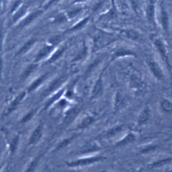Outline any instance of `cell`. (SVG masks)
<instances>
[{
    "label": "cell",
    "mask_w": 172,
    "mask_h": 172,
    "mask_svg": "<svg viewBox=\"0 0 172 172\" xmlns=\"http://www.w3.org/2000/svg\"><path fill=\"white\" fill-rule=\"evenodd\" d=\"M160 106L163 112L166 113H172V101L168 99L162 98L160 101Z\"/></svg>",
    "instance_id": "cell-21"
},
{
    "label": "cell",
    "mask_w": 172,
    "mask_h": 172,
    "mask_svg": "<svg viewBox=\"0 0 172 172\" xmlns=\"http://www.w3.org/2000/svg\"><path fill=\"white\" fill-rule=\"evenodd\" d=\"M35 41H36V39H30V40L28 41L27 43H26L24 44V45L21 48V49L18 51V52H17V55L23 54H25V53H26L27 51H28L30 48H31L32 46L34 44Z\"/></svg>",
    "instance_id": "cell-30"
},
{
    "label": "cell",
    "mask_w": 172,
    "mask_h": 172,
    "mask_svg": "<svg viewBox=\"0 0 172 172\" xmlns=\"http://www.w3.org/2000/svg\"><path fill=\"white\" fill-rule=\"evenodd\" d=\"M67 105V101L65 99H61V101H59V102L58 103V105L61 108H63L66 107V105Z\"/></svg>",
    "instance_id": "cell-41"
},
{
    "label": "cell",
    "mask_w": 172,
    "mask_h": 172,
    "mask_svg": "<svg viewBox=\"0 0 172 172\" xmlns=\"http://www.w3.org/2000/svg\"><path fill=\"white\" fill-rule=\"evenodd\" d=\"M83 9L81 8H76L75 9V10H73L71 11H70L67 13V16L71 18H74L75 16H76L77 14H79V13H80L82 11Z\"/></svg>",
    "instance_id": "cell-37"
},
{
    "label": "cell",
    "mask_w": 172,
    "mask_h": 172,
    "mask_svg": "<svg viewBox=\"0 0 172 172\" xmlns=\"http://www.w3.org/2000/svg\"><path fill=\"white\" fill-rule=\"evenodd\" d=\"M87 0H74L73 3H82V2H87Z\"/></svg>",
    "instance_id": "cell-44"
},
{
    "label": "cell",
    "mask_w": 172,
    "mask_h": 172,
    "mask_svg": "<svg viewBox=\"0 0 172 172\" xmlns=\"http://www.w3.org/2000/svg\"><path fill=\"white\" fill-rule=\"evenodd\" d=\"M136 139V135L133 132H129L128 133L123 137L118 140L115 143V147H121L127 146L131 143L135 142Z\"/></svg>",
    "instance_id": "cell-13"
},
{
    "label": "cell",
    "mask_w": 172,
    "mask_h": 172,
    "mask_svg": "<svg viewBox=\"0 0 172 172\" xmlns=\"http://www.w3.org/2000/svg\"><path fill=\"white\" fill-rule=\"evenodd\" d=\"M2 1V0H0V2H1Z\"/></svg>",
    "instance_id": "cell-48"
},
{
    "label": "cell",
    "mask_w": 172,
    "mask_h": 172,
    "mask_svg": "<svg viewBox=\"0 0 172 172\" xmlns=\"http://www.w3.org/2000/svg\"><path fill=\"white\" fill-rule=\"evenodd\" d=\"M172 162V157H165L161 158L160 159H157L151 162V164H149V168H159L164 165L170 164Z\"/></svg>",
    "instance_id": "cell-19"
},
{
    "label": "cell",
    "mask_w": 172,
    "mask_h": 172,
    "mask_svg": "<svg viewBox=\"0 0 172 172\" xmlns=\"http://www.w3.org/2000/svg\"><path fill=\"white\" fill-rule=\"evenodd\" d=\"M118 37L113 33L104 31L102 30L96 29L95 33L92 34V46L91 54H94L104 48L108 47L110 44L116 42Z\"/></svg>",
    "instance_id": "cell-1"
},
{
    "label": "cell",
    "mask_w": 172,
    "mask_h": 172,
    "mask_svg": "<svg viewBox=\"0 0 172 172\" xmlns=\"http://www.w3.org/2000/svg\"><path fill=\"white\" fill-rule=\"evenodd\" d=\"M18 143H19V136H16L14 138H13L12 142L10 144V150L12 153H14L16 151V150L17 147V145H18Z\"/></svg>",
    "instance_id": "cell-35"
},
{
    "label": "cell",
    "mask_w": 172,
    "mask_h": 172,
    "mask_svg": "<svg viewBox=\"0 0 172 172\" xmlns=\"http://www.w3.org/2000/svg\"><path fill=\"white\" fill-rule=\"evenodd\" d=\"M129 1L133 12L138 14L140 7V0H129Z\"/></svg>",
    "instance_id": "cell-34"
},
{
    "label": "cell",
    "mask_w": 172,
    "mask_h": 172,
    "mask_svg": "<svg viewBox=\"0 0 172 172\" xmlns=\"http://www.w3.org/2000/svg\"><path fill=\"white\" fill-rule=\"evenodd\" d=\"M105 159L106 157L102 155L86 156L70 161L67 164V165L70 167H85L102 162Z\"/></svg>",
    "instance_id": "cell-2"
},
{
    "label": "cell",
    "mask_w": 172,
    "mask_h": 172,
    "mask_svg": "<svg viewBox=\"0 0 172 172\" xmlns=\"http://www.w3.org/2000/svg\"><path fill=\"white\" fill-rule=\"evenodd\" d=\"M40 159H41V156H38V157L35 158L34 159L31 163H30V164L29 165L27 169L26 170L25 172H34L35 169H36V168H37V167L38 165Z\"/></svg>",
    "instance_id": "cell-32"
},
{
    "label": "cell",
    "mask_w": 172,
    "mask_h": 172,
    "mask_svg": "<svg viewBox=\"0 0 172 172\" xmlns=\"http://www.w3.org/2000/svg\"><path fill=\"white\" fill-rule=\"evenodd\" d=\"M26 92H22V93H20L14 101H12V103L10 105V107H9L7 109V113H10L13 111H14V110L17 108V107L18 106V105L20 103L21 101L24 99V98L26 96Z\"/></svg>",
    "instance_id": "cell-23"
},
{
    "label": "cell",
    "mask_w": 172,
    "mask_h": 172,
    "mask_svg": "<svg viewBox=\"0 0 172 172\" xmlns=\"http://www.w3.org/2000/svg\"><path fill=\"white\" fill-rule=\"evenodd\" d=\"M59 1H60V0H50V1L48 2L46 4V5L45 6V9H47V8H48L49 7H51L53 3H55L58 2H59Z\"/></svg>",
    "instance_id": "cell-42"
},
{
    "label": "cell",
    "mask_w": 172,
    "mask_h": 172,
    "mask_svg": "<svg viewBox=\"0 0 172 172\" xmlns=\"http://www.w3.org/2000/svg\"><path fill=\"white\" fill-rule=\"evenodd\" d=\"M124 128L125 126L123 124H118L116 126H114L104 131L100 135V137L103 138H109L114 137V136H115L116 134L124 130Z\"/></svg>",
    "instance_id": "cell-15"
},
{
    "label": "cell",
    "mask_w": 172,
    "mask_h": 172,
    "mask_svg": "<svg viewBox=\"0 0 172 172\" xmlns=\"http://www.w3.org/2000/svg\"><path fill=\"white\" fill-rule=\"evenodd\" d=\"M52 49H53V45H46L42 47L37 54L36 58H35V61H38L42 60L43 57H45L47 54H49Z\"/></svg>",
    "instance_id": "cell-25"
},
{
    "label": "cell",
    "mask_w": 172,
    "mask_h": 172,
    "mask_svg": "<svg viewBox=\"0 0 172 172\" xmlns=\"http://www.w3.org/2000/svg\"><path fill=\"white\" fill-rule=\"evenodd\" d=\"M64 91H65V90H64V89L61 90V91H60L59 92H57V94H55L53 96H52V98H51L49 101H48V103H47V105H46V107H45V108H48V107L51 106V105L52 103H55V101H57L58 100V99H59V98H60L61 96H62V95L63 94Z\"/></svg>",
    "instance_id": "cell-33"
},
{
    "label": "cell",
    "mask_w": 172,
    "mask_h": 172,
    "mask_svg": "<svg viewBox=\"0 0 172 172\" xmlns=\"http://www.w3.org/2000/svg\"><path fill=\"white\" fill-rule=\"evenodd\" d=\"M0 154H1V149H0Z\"/></svg>",
    "instance_id": "cell-47"
},
{
    "label": "cell",
    "mask_w": 172,
    "mask_h": 172,
    "mask_svg": "<svg viewBox=\"0 0 172 172\" xmlns=\"http://www.w3.org/2000/svg\"><path fill=\"white\" fill-rule=\"evenodd\" d=\"M150 117V109L149 107H145L141 110L136 119V123L139 126H142L148 122Z\"/></svg>",
    "instance_id": "cell-17"
},
{
    "label": "cell",
    "mask_w": 172,
    "mask_h": 172,
    "mask_svg": "<svg viewBox=\"0 0 172 172\" xmlns=\"http://www.w3.org/2000/svg\"><path fill=\"white\" fill-rule=\"evenodd\" d=\"M2 30L0 29V43L2 42Z\"/></svg>",
    "instance_id": "cell-46"
},
{
    "label": "cell",
    "mask_w": 172,
    "mask_h": 172,
    "mask_svg": "<svg viewBox=\"0 0 172 172\" xmlns=\"http://www.w3.org/2000/svg\"><path fill=\"white\" fill-rule=\"evenodd\" d=\"M61 39H62L61 35H57V36H55L54 37L51 38L49 41L52 44V45H56V44H57V43H59L61 41Z\"/></svg>",
    "instance_id": "cell-39"
},
{
    "label": "cell",
    "mask_w": 172,
    "mask_h": 172,
    "mask_svg": "<svg viewBox=\"0 0 172 172\" xmlns=\"http://www.w3.org/2000/svg\"><path fill=\"white\" fill-rule=\"evenodd\" d=\"M127 104V99L125 95L120 91H116L113 98V111L117 113L124 109Z\"/></svg>",
    "instance_id": "cell-5"
},
{
    "label": "cell",
    "mask_w": 172,
    "mask_h": 172,
    "mask_svg": "<svg viewBox=\"0 0 172 172\" xmlns=\"http://www.w3.org/2000/svg\"><path fill=\"white\" fill-rule=\"evenodd\" d=\"M119 34L122 37H124L130 40L134 41H139L142 38L140 33L133 29H123L119 30Z\"/></svg>",
    "instance_id": "cell-11"
},
{
    "label": "cell",
    "mask_w": 172,
    "mask_h": 172,
    "mask_svg": "<svg viewBox=\"0 0 172 172\" xmlns=\"http://www.w3.org/2000/svg\"><path fill=\"white\" fill-rule=\"evenodd\" d=\"M151 40L153 44L154 47H155L156 50L160 54L161 59L165 61V63L167 65H170L169 62V54L168 51H167V48L165 45L164 40L158 35L153 34L151 36Z\"/></svg>",
    "instance_id": "cell-3"
},
{
    "label": "cell",
    "mask_w": 172,
    "mask_h": 172,
    "mask_svg": "<svg viewBox=\"0 0 172 172\" xmlns=\"http://www.w3.org/2000/svg\"><path fill=\"white\" fill-rule=\"evenodd\" d=\"M42 12H43L42 10L35 11L34 12L32 13V14H30L25 20H24L22 23L20 24V26H21V27H24V26L28 25L29 24L31 23L32 21H34L35 19H36L37 17H38L40 15H41L42 14Z\"/></svg>",
    "instance_id": "cell-24"
},
{
    "label": "cell",
    "mask_w": 172,
    "mask_h": 172,
    "mask_svg": "<svg viewBox=\"0 0 172 172\" xmlns=\"http://www.w3.org/2000/svg\"><path fill=\"white\" fill-rule=\"evenodd\" d=\"M26 10V8L25 7H23L22 8H21L20 10L18 12H17L16 13V14H15V16H14V18H13V21L16 22V21H17V20H18L22 16H23Z\"/></svg>",
    "instance_id": "cell-38"
},
{
    "label": "cell",
    "mask_w": 172,
    "mask_h": 172,
    "mask_svg": "<svg viewBox=\"0 0 172 172\" xmlns=\"http://www.w3.org/2000/svg\"><path fill=\"white\" fill-rule=\"evenodd\" d=\"M37 68V64H30L28 66V67L25 69V70L24 71V72L22 73V74L21 75L20 80L22 81L26 80V79L27 78L30 76V75L35 70H36Z\"/></svg>",
    "instance_id": "cell-26"
},
{
    "label": "cell",
    "mask_w": 172,
    "mask_h": 172,
    "mask_svg": "<svg viewBox=\"0 0 172 172\" xmlns=\"http://www.w3.org/2000/svg\"><path fill=\"white\" fill-rule=\"evenodd\" d=\"M87 54H88V47L87 45H86V43H84V45H83L81 50L79 51V54L76 56V57H75L73 61H77L84 60L87 57Z\"/></svg>",
    "instance_id": "cell-27"
},
{
    "label": "cell",
    "mask_w": 172,
    "mask_h": 172,
    "mask_svg": "<svg viewBox=\"0 0 172 172\" xmlns=\"http://www.w3.org/2000/svg\"><path fill=\"white\" fill-rule=\"evenodd\" d=\"M106 68H105V69L103 70V71L99 74V76H98V78L96 79V81L94 83L93 87H92L91 91V93H90V100L91 101L95 100L97 98H98L99 96L102 93L103 90H104L103 73L104 72V70L106 69Z\"/></svg>",
    "instance_id": "cell-4"
},
{
    "label": "cell",
    "mask_w": 172,
    "mask_h": 172,
    "mask_svg": "<svg viewBox=\"0 0 172 172\" xmlns=\"http://www.w3.org/2000/svg\"><path fill=\"white\" fill-rule=\"evenodd\" d=\"M42 132H43V127L42 124H40L37 127V128L34 130L31 136H30L29 140V144L31 145L37 144L39 141V140L42 137Z\"/></svg>",
    "instance_id": "cell-18"
},
{
    "label": "cell",
    "mask_w": 172,
    "mask_h": 172,
    "mask_svg": "<svg viewBox=\"0 0 172 172\" xmlns=\"http://www.w3.org/2000/svg\"><path fill=\"white\" fill-rule=\"evenodd\" d=\"M66 49H67V47L65 46H63L61 48H60L59 50H57L55 54L52 55V57L50 58V60L48 61V63H52L55 61L56 60H58L59 57H61V56L63 55V54H64V52L65 51Z\"/></svg>",
    "instance_id": "cell-29"
},
{
    "label": "cell",
    "mask_w": 172,
    "mask_h": 172,
    "mask_svg": "<svg viewBox=\"0 0 172 172\" xmlns=\"http://www.w3.org/2000/svg\"><path fill=\"white\" fill-rule=\"evenodd\" d=\"M67 78H68L67 75H63V76H61L60 77H58L57 78L55 79V80L51 83V85L46 89V91L44 92L42 95L47 96L48 94H50L51 92H53L57 89H58L60 86L62 85V84L63 82H65L67 80Z\"/></svg>",
    "instance_id": "cell-12"
},
{
    "label": "cell",
    "mask_w": 172,
    "mask_h": 172,
    "mask_svg": "<svg viewBox=\"0 0 172 172\" xmlns=\"http://www.w3.org/2000/svg\"><path fill=\"white\" fill-rule=\"evenodd\" d=\"M47 76H48V74H44V75H42L41 76H40L38 79H37V80L35 81L32 84V85L30 86L29 89H28V92H32V91H34L35 89H36L37 88H38L40 85H41L42 82L47 78Z\"/></svg>",
    "instance_id": "cell-28"
},
{
    "label": "cell",
    "mask_w": 172,
    "mask_h": 172,
    "mask_svg": "<svg viewBox=\"0 0 172 172\" xmlns=\"http://www.w3.org/2000/svg\"><path fill=\"white\" fill-rule=\"evenodd\" d=\"M160 20L164 32H165L166 34H168L170 30V16L164 6L162 3L160 6Z\"/></svg>",
    "instance_id": "cell-9"
},
{
    "label": "cell",
    "mask_w": 172,
    "mask_h": 172,
    "mask_svg": "<svg viewBox=\"0 0 172 172\" xmlns=\"http://www.w3.org/2000/svg\"><path fill=\"white\" fill-rule=\"evenodd\" d=\"M129 86L130 89L136 93L142 92L145 88V85L143 79L139 75L135 74H133L130 76Z\"/></svg>",
    "instance_id": "cell-6"
},
{
    "label": "cell",
    "mask_w": 172,
    "mask_h": 172,
    "mask_svg": "<svg viewBox=\"0 0 172 172\" xmlns=\"http://www.w3.org/2000/svg\"><path fill=\"white\" fill-rule=\"evenodd\" d=\"M20 0H17V2H16L14 4V5H13L10 12H14V11L16 10V8L17 7V6H19V5H20Z\"/></svg>",
    "instance_id": "cell-43"
},
{
    "label": "cell",
    "mask_w": 172,
    "mask_h": 172,
    "mask_svg": "<svg viewBox=\"0 0 172 172\" xmlns=\"http://www.w3.org/2000/svg\"><path fill=\"white\" fill-rule=\"evenodd\" d=\"M125 57H136L135 53L130 49L125 47H119L114 50L110 57V62Z\"/></svg>",
    "instance_id": "cell-7"
},
{
    "label": "cell",
    "mask_w": 172,
    "mask_h": 172,
    "mask_svg": "<svg viewBox=\"0 0 172 172\" xmlns=\"http://www.w3.org/2000/svg\"><path fill=\"white\" fill-rule=\"evenodd\" d=\"M65 20H66L65 16L62 15V14L57 16V17L55 18V23H63V22L65 21Z\"/></svg>",
    "instance_id": "cell-40"
},
{
    "label": "cell",
    "mask_w": 172,
    "mask_h": 172,
    "mask_svg": "<svg viewBox=\"0 0 172 172\" xmlns=\"http://www.w3.org/2000/svg\"><path fill=\"white\" fill-rule=\"evenodd\" d=\"M90 19H91V16H87L85 17L84 18L79 20L77 24H76L74 26H73L71 28L69 29L68 30V31L74 32V31H77V30H81V29L84 27V26H86V24L88 23V22L90 20Z\"/></svg>",
    "instance_id": "cell-22"
},
{
    "label": "cell",
    "mask_w": 172,
    "mask_h": 172,
    "mask_svg": "<svg viewBox=\"0 0 172 172\" xmlns=\"http://www.w3.org/2000/svg\"><path fill=\"white\" fill-rule=\"evenodd\" d=\"M146 18L149 24L155 25V0H149L146 8Z\"/></svg>",
    "instance_id": "cell-10"
},
{
    "label": "cell",
    "mask_w": 172,
    "mask_h": 172,
    "mask_svg": "<svg viewBox=\"0 0 172 172\" xmlns=\"http://www.w3.org/2000/svg\"><path fill=\"white\" fill-rule=\"evenodd\" d=\"M96 120V118L94 115L86 114L78 123V124L77 125V128L79 130H85L88 127H90L92 123H94Z\"/></svg>",
    "instance_id": "cell-14"
},
{
    "label": "cell",
    "mask_w": 172,
    "mask_h": 172,
    "mask_svg": "<svg viewBox=\"0 0 172 172\" xmlns=\"http://www.w3.org/2000/svg\"><path fill=\"white\" fill-rule=\"evenodd\" d=\"M35 112H36V110H32V111L26 114V116L22 119L21 122L22 123H26L27 122L30 121L32 119V117L34 116Z\"/></svg>",
    "instance_id": "cell-36"
},
{
    "label": "cell",
    "mask_w": 172,
    "mask_h": 172,
    "mask_svg": "<svg viewBox=\"0 0 172 172\" xmlns=\"http://www.w3.org/2000/svg\"><path fill=\"white\" fill-rule=\"evenodd\" d=\"M147 65L150 72L153 76L159 81H163L164 79V72L160 65L155 60H149L147 62Z\"/></svg>",
    "instance_id": "cell-8"
},
{
    "label": "cell",
    "mask_w": 172,
    "mask_h": 172,
    "mask_svg": "<svg viewBox=\"0 0 172 172\" xmlns=\"http://www.w3.org/2000/svg\"><path fill=\"white\" fill-rule=\"evenodd\" d=\"M2 70V59L1 55H0V74H1Z\"/></svg>",
    "instance_id": "cell-45"
},
{
    "label": "cell",
    "mask_w": 172,
    "mask_h": 172,
    "mask_svg": "<svg viewBox=\"0 0 172 172\" xmlns=\"http://www.w3.org/2000/svg\"><path fill=\"white\" fill-rule=\"evenodd\" d=\"M80 112V107H74L69 109V111L66 113L65 119H64V122L65 123H69L71 122L74 118H76V116L78 115V113Z\"/></svg>",
    "instance_id": "cell-20"
},
{
    "label": "cell",
    "mask_w": 172,
    "mask_h": 172,
    "mask_svg": "<svg viewBox=\"0 0 172 172\" xmlns=\"http://www.w3.org/2000/svg\"><path fill=\"white\" fill-rule=\"evenodd\" d=\"M102 148L97 144L96 142L90 141L84 144L80 150V153L81 155H88L94 152H96L102 150Z\"/></svg>",
    "instance_id": "cell-16"
},
{
    "label": "cell",
    "mask_w": 172,
    "mask_h": 172,
    "mask_svg": "<svg viewBox=\"0 0 172 172\" xmlns=\"http://www.w3.org/2000/svg\"><path fill=\"white\" fill-rule=\"evenodd\" d=\"M76 135H73L72 136H71V137L69 138H66L65 140H63L62 142H61L59 144L58 146L57 147V151H59V150H61V149H63V148L66 147L67 146H68V145L72 142V140L76 137Z\"/></svg>",
    "instance_id": "cell-31"
}]
</instances>
